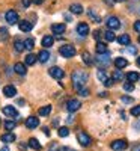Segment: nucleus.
<instances>
[{"label": "nucleus", "mask_w": 140, "mask_h": 151, "mask_svg": "<svg viewBox=\"0 0 140 151\" xmlns=\"http://www.w3.org/2000/svg\"><path fill=\"white\" fill-rule=\"evenodd\" d=\"M87 79H89V74H87L86 71H83V70H75V71L72 73V76H71L74 89H77V91L81 89V88L86 85Z\"/></svg>", "instance_id": "1"}, {"label": "nucleus", "mask_w": 140, "mask_h": 151, "mask_svg": "<svg viewBox=\"0 0 140 151\" xmlns=\"http://www.w3.org/2000/svg\"><path fill=\"white\" fill-rule=\"evenodd\" d=\"M59 53L63 56V58H72L75 55V48L74 45H69V44H65L59 48Z\"/></svg>", "instance_id": "2"}, {"label": "nucleus", "mask_w": 140, "mask_h": 151, "mask_svg": "<svg viewBox=\"0 0 140 151\" xmlns=\"http://www.w3.org/2000/svg\"><path fill=\"white\" fill-rule=\"evenodd\" d=\"M95 60L98 62V65H101V67H107V65H110V62H111V59H110V53L107 52V53H98V56L95 58Z\"/></svg>", "instance_id": "3"}, {"label": "nucleus", "mask_w": 140, "mask_h": 151, "mask_svg": "<svg viewBox=\"0 0 140 151\" xmlns=\"http://www.w3.org/2000/svg\"><path fill=\"white\" fill-rule=\"evenodd\" d=\"M96 77L104 83V86H106V88H110V86H111V83H113V79H109V77H107V74H106V71H104V70H98Z\"/></svg>", "instance_id": "4"}, {"label": "nucleus", "mask_w": 140, "mask_h": 151, "mask_svg": "<svg viewBox=\"0 0 140 151\" xmlns=\"http://www.w3.org/2000/svg\"><path fill=\"white\" fill-rule=\"evenodd\" d=\"M80 106H81V103L79 101V100H75V98H72V100H68L66 101V104H65V107H66V110L68 112H77L79 109H80Z\"/></svg>", "instance_id": "5"}, {"label": "nucleus", "mask_w": 140, "mask_h": 151, "mask_svg": "<svg viewBox=\"0 0 140 151\" xmlns=\"http://www.w3.org/2000/svg\"><path fill=\"white\" fill-rule=\"evenodd\" d=\"M6 21H8L9 24H17V23H20L18 12H17V11H14V9L8 11V12H6Z\"/></svg>", "instance_id": "6"}, {"label": "nucleus", "mask_w": 140, "mask_h": 151, "mask_svg": "<svg viewBox=\"0 0 140 151\" xmlns=\"http://www.w3.org/2000/svg\"><path fill=\"white\" fill-rule=\"evenodd\" d=\"M106 24H107V27H109L110 30H116V29H119V27H121V23H119V18H118V17H113V15L107 18Z\"/></svg>", "instance_id": "7"}, {"label": "nucleus", "mask_w": 140, "mask_h": 151, "mask_svg": "<svg viewBox=\"0 0 140 151\" xmlns=\"http://www.w3.org/2000/svg\"><path fill=\"white\" fill-rule=\"evenodd\" d=\"M77 141L80 142V145H81V147H89V145L92 144L91 136H89V134H86V133H83V132L77 134Z\"/></svg>", "instance_id": "8"}, {"label": "nucleus", "mask_w": 140, "mask_h": 151, "mask_svg": "<svg viewBox=\"0 0 140 151\" xmlns=\"http://www.w3.org/2000/svg\"><path fill=\"white\" fill-rule=\"evenodd\" d=\"M110 147H111L113 151H122V150H125L126 147H128V144H126V141H124V139H118V141H113Z\"/></svg>", "instance_id": "9"}, {"label": "nucleus", "mask_w": 140, "mask_h": 151, "mask_svg": "<svg viewBox=\"0 0 140 151\" xmlns=\"http://www.w3.org/2000/svg\"><path fill=\"white\" fill-rule=\"evenodd\" d=\"M48 73L54 79H63V76H65V71H63L62 68H59V67H51L48 70Z\"/></svg>", "instance_id": "10"}, {"label": "nucleus", "mask_w": 140, "mask_h": 151, "mask_svg": "<svg viewBox=\"0 0 140 151\" xmlns=\"http://www.w3.org/2000/svg\"><path fill=\"white\" fill-rule=\"evenodd\" d=\"M3 113L9 118H17L18 116V110L14 107V106H5L3 107Z\"/></svg>", "instance_id": "11"}, {"label": "nucleus", "mask_w": 140, "mask_h": 151, "mask_svg": "<svg viewBox=\"0 0 140 151\" xmlns=\"http://www.w3.org/2000/svg\"><path fill=\"white\" fill-rule=\"evenodd\" d=\"M38 125H39V118H36V116L26 118V127L27 129H36Z\"/></svg>", "instance_id": "12"}, {"label": "nucleus", "mask_w": 140, "mask_h": 151, "mask_svg": "<svg viewBox=\"0 0 140 151\" xmlns=\"http://www.w3.org/2000/svg\"><path fill=\"white\" fill-rule=\"evenodd\" d=\"M0 139H2V142H5V144H11V142H15V139H17V136L14 134V133H5V134H2L0 136Z\"/></svg>", "instance_id": "13"}, {"label": "nucleus", "mask_w": 140, "mask_h": 151, "mask_svg": "<svg viewBox=\"0 0 140 151\" xmlns=\"http://www.w3.org/2000/svg\"><path fill=\"white\" fill-rule=\"evenodd\" d=\"M77 33L80 36H87L89 35V26L86 23H80L79 26H77Z\"/></svg>", "instance_id": "14"}, {"label": "nucleus", "mask_w": 140, "mask_h": 151, "mask_svg": "<svg viewBox=\"0 0 140 151\" xmlns=\"http://www.w3.org/2000/svg\"><path fill=\"white\" fill-rule=\"evenodd\" d=\"M3 94H5V97L11 98V97H14V95L17 94V89H15L12 85H6V86L3 88Z\"/></svg>", "instance_id": "15"}, {"label": "nucleus", "mask_w": 140, "mask_h": 151, "mask_svg": "<svg viewBox=\"0 0 140 151\" xmlns=\"http://www.w3.org/2000/svg\"><path fill=\"white\" fill-rule=\"evenodd\" d=\"M18 27H20L21 32H30L32 27H33V24H32L30 21H26V20H24V21H20V23H18Z\"/></svg>", "instance_id": "16"}, {"label": "nucleus", "mask_w": 140, "mask_h": 151, "mask_svg": "<svg viewBox=\"0 0 140 151\" xmlns=\"http://www.w3.org/2000/svg\"><path fill=\"white\" fill-rule=\"evenodd\" d=\"M126 65H128V60H126L125 58H116V59H114V67H116V68L122 70Z\"/></svg>", "instance_id": "17"}, {"label": "nucleus", "mask_w": 140, "mask_h": 151, "mask_svg": "<svg viewBox=\"0 0 140 151\" xmlns=\"http://www.w3.org/2000/svg\"><path fill=\"white\" fill-rule=\"evenodd\" d=\"M65 24H62V23H57V24H51V30H53V33H63L65 32Z\"/></svg>", "instance_id": "18"}, {"label": "nucleus", "mask_w": 140, "mask_h": 151, "mask_svg": "<svg viewBox=\"0 0 140 151\" xmlns=\"http://www.w3.org/2000/svg\"><path fill=\"white\" fill-rule=\"evenodd\" d=\"M124 77H125V74L122 73V70H119V68H118V70H114V71H113V76H111L113 82H121Z\"/></svg>", "instance_id": "19"}, {"label": "nucleus", "mask_w": 140, "mask_h": 151, "mask_svg": "<svg viewBox=\"0 0 140 151\" xmlns=\"http://www.w3.org/2000/svg\"><path fill=\"white\" fill-rule=\"evenodd\" d=\"M53 42H54V38L53 36H50V35H47V36H44L42 38V47H45V48H48V47H51L53 45Z\"/></svg>", "instance_id": "20"}, {"label": "nucleus", "mask_w": 140, "mask_h": 151, "mask_svg": "<svg viewBox=\"0 0 140 151\" xmlns=\"http://www.w3.org/2000/svg\"><path fill=\"white\" fill-rule=\"evenodd\" d=\"M69 11L72 12V14L80 15V14H83V6H81V5H79V3H72V5L69 6Z\"/></svg>", "instance_id": "21"}, {"label": "nucleus", "mask_w": 140, "mask_h": 151, "mask_svg": "<svg viewBox=\"0 0 140 151\" xmlns=\"http://www.w3.org/2000/svg\"><path fill=\"white\" fill-rule=\"evenodd\" d=\"M14 70H15V73L20 74V76H24V74H26V65L21 64V62H17V64L14 65Z\"/></svg>", "instance_id": "22"}, {"label": "nucleus", "mask_w": 140, "mask_h": 151, "mask_svg": "<svg viewBox=\"0 0 140 151\" xmlns=\"http://www.w3.org/2000/svg\"><path fill=\"white\" fill-rule=\"evenodd\" d=\"M87 17L91 18L94 23H101V18H99V15L96 14V12H95L94 9H87Z\"/></svg>", "instance_id": "23"}, {"label": "nucleus", "mask_w": 140, "mask_h": 151, "mask_svg": "<svg viewBox=\"0 0 140 151\" xmlns=\"http://www.w3.org/2000/svg\"><path fill=\"white\" fill-rule=\"evenodd\" d=\"M118 42L121 44V45H130V42H131V38L126 35V33H124V35H121L119 38H118Z\"/></svg>", "instance_id": "24"}, {"label": "nucleus", "mask_w": 140, "mask_h": 151, "mask_svg": "<svg viewBox=\"0 0 140 151\" xmlns=\"http://www.w3.org/2000/svg\"><path fill=\"white\" fill-rule=\"evenodd\" d=\"M139 79H140V74H139V73H136V71H131V73L126 74V80L131 82V83H136Z\"/></svg>", "instance_id": "25"}, {"label": "nucleus", "mask_w": 140, "mask_h": 151, "mask_svg": "<svg viewBox=\"0 0 140 151\" xmlns=\"http://www.w3.org/2000/svg\"><path fill=\"white\" fill-rule=\"evenodd\" d=\"M48 58H50V52H48V50H42V52H39V55H38V60L42 62V64L48 60Z\"/></svg>", "instance_id": "26"}, {"label": "nucleus", "mask_w": 140, "mask_h": 151, "mask_svg": "<svg viewBox=\"0 0 140 151\" xmlns=\"http://www.w3.org/2000/svg\"><path fill=\"white\" fill-rule=\"evenodd\" d=\"M29 147L30 148H33L35 151H39L42 147H41V144L39 142H38V139H35V137H30V139H29Z\"/></svg>", "instance_id": "27"}, {"label": "nucleus", "mask_w": 140, "mask_h": 151, "mask_svg": "<svg viewBox=\"0 0 140 151\" xmlns=\"http://www.w3.org/2000/svg\"><path fill=\"white\" fill-rule=\"evenodd\" d=\"M14 48H15V52H18V53H21L24 48H26V44H24V41H20V40H15V42H14Z\"/></svg>", "instance_id": "28"}, {"label": "nucleus", "mask_w": 140, "mask_h": 151, "mask_svg": "<svg viewBox=\"0 0 140 151\" xmlns=\"http://www.w3.org/2000/svg\"><path fill=\"white\" fill-rule=\"evenodd\" d=\"M81 58H83V62H84L86 65H92V64H94V59H92V56L89 55L87 52H84V53L81 55Z\"/></svg>", "instance_id": "29"}, {"label": "nucleus", "mask_w": 140, "mask_h": 151, "mask_svg": "<svg viewBox=\"0 0 140 151\" xmlns=\"http://www.w3.org/2000/svg\"><path fill=\"white\" fill-rule=\"evenodd\" d=\"M36 60H38V56L33 55V53H30V55L26 56V65H33Z\"/></svg>", "instance_id": "30"}, {"label": "nucleus", "mask_w": 140, "mask_h": 151, "mask_svg": "<svg viewBox=\"0 0 140 151\" xmlns=\"http://www.w3.org/2000/svg\"><path fill=\"white\" fill-rule=\"evenodd\" d=\"M50 112H51V106H44V107H41L39 110H38V113H39L41 116H47V115H50Z\"/></svg>", "instance_id": "31"}, {"label": "nucleus", "mask_w": 140, "mask_h": 151, "mask_svg": "<svg viewBox=\"0 0 140 151\" xmlns=\"http://www.w3.org/2000/svg\"><path fill=\"white\" fill-rule=\"evenodd\" d=\"M107 45L104 42H96V53H107Z\"/></svg>", "instance_id": "32"}, {"label": "nucleus", "mask_w": 140, "mask_h": 151, "mask_svg": "<svg viewBox=\"0 0 140 151\" xmlns=\"http://www.w3.org/2000/svg\"><path fill=\"white\" fill-rule=\"evenodd\" d=\"M104 36H106V40H107L109 42H111V41L116 40V35H114V33H113V30H110V29L104 33Z\"/></svg>", "instance_id": "33"}, {"label": "nucleus", "mask_w": 140, "mask_h": 151, "mask_svg": "<svg viewBox=\"0 0 140 151\" xmlns=\"http://www.w3.org/2000/svg\"><path fill=\"white\" fill-rule=\"evenodd\" d=\"M24 44H26V50H29V52H32L33 47H35V41L32 40V38H27V40L24 41Z\"/></svg>", "instance_id": "34"}, {"label": "nucleus", "mask_w": 140, "mask_h": 151, "mask_svg": "<svg viewBox=\"0 0 140 151\" xmlns=\"http://www.w3.org/2000/svg\"><path fill=\"white\" fill-rule=\"evenodd\" d=\"M68 134H69L68 127H60V129H59V136H60V137H66Z\"/></svg>", "instance_id": "35"}, {"label": "nucleus", "mask_w": 140, "mask_h": 151, "mask_svg": "<svg viewBox=\"0 0 140 151\" xmlns=\"http://www.w3.org/2000/svg\"><path fill=\"white\" fill-rule=\"evenodd\" d=\"M124 89H125L126 92H131V91H134V83H131V82H126V83H124Z\"/></svg>", "instance_id": "36"}, {"label": "nucleus", "mask_w": 140, "mask_h": 151, "mask_svg": "<svg viewBox=\"0 0 140 151\" xmlns=\"http://www.w3.org/2000/svg\"><path fill=\"white\" fill-rule=\"evenodd\" d=\"M15 125H17L15 121H6V122H5V129L9 132V130H12V129H15Z\"/></svg>", "instance_id": "37"}, {"label": "nucleus", "mask_w": 140, "mask_h": 151, "mask_svg": "<svg viewBox=\"0 0 140 151\" xmlns=\"http://www.w3.org/2000/svg\"><path fill=\"white\" fill-rule=\"evenodd\" d=\"M121 100H122V103H125V104H131V103H134V98H131V97H126V95H124Z\"/></svg>", "instance_id": "38"}, {"label": "nucleus", "mask_w": 140, "mask_h": 151, "mask_svg": "<svg viewBox=\"0 0 140 151\" xmlns=\"http://www.w3.org/2000/svg\"><path fill=\"white\" fill-rule=\"evenodd\" d=\"M131 115H133V116H139V115H140V104H139V106H134V107L131 109Z\"/></svg>", "instance_id": "39"}, {"label": "nucleus", "mask_w": 140, "mask_h": 151, "mask_svg": "<svg viewBox=\"0 0 140 151\" xmlns=\"http://www.w3.org/2000/svg\"><path fill=\"white\" fill-rule=\"evenodd\" d=\"M0 38H3V40L8 38V29L6 27H0Z\"/></svg>", "instance_id": "40"}, {"label": "nucleus", "mask_w": 140, "mask_h": 151, "mask_svg": "<svg viewBox=\"0 0 140 151\" xmlns=\"http://www.w3.org/2000/svg\"><path fill=\"white\" fill-rule=\"evenodd\" d=\"M126 50H128V53H131V55H137V47L126 45Z\"/></svg>", "instance_id": "41"}, {"label": "nucleus", "mask_w": 140, "mask_h": 151, "mask_svg": "<svg viewBox=\"0 0 140 151\" xmlns=\"http://www.w3.org/2000/svg\"><path fill=\"white\" fill-rule=\"evenodd\" d=\"M79 95L87 97V95H89V89H86V88H81V89H79Z\"/></svg>", "instance_id": "42"}, {"label": "nucleus", "mask_w": 140, "mask_h": 151, "mask_svg": "<svg viewBox=\"0 0 140 151\" xmlns=\"http://www.w3.org/2000/svg\"><path fill=\"white\" fill-rule=\"evenodd\" d=\"M134 30H136L137 33H140V20H137V21L134 23Z\"/></svg>", "instance_id": "43"}, {"label": "nucleus", "mask_w": 140, "mask_h": 151, "mask_svg": "<svg viewBox=\"0 0 140 151\" xmlns=\"http://www.w3.org/2000/svg\"><path fill=\"white\" fill-rule=\"evenodd\" d=\"M21 3H23L24 8H29V5L32 3V0H21Z\"/></svg>", "instance_id": "44"}, {"label": "nucleus", "mask_w": 140, "mask_h": 151, "mask_svg": "<svg viewBox=\"0 0 140 151\" xmlns=\"http://www.w3.org/2000/svg\"><path fill=\"white\" fill-rule=\"evenodd\" d=\"M101 33H103V32H99V30H95V32H94V38H95V40H99Z\"/></svg>", "instance_id": "45"}, {"label": "nucleus", "mask_w": 140, "mask_h": 151, "mask_svg": "<svg viewBox=\"0 0 140 151\" xmlns=\"http://www.w3.org/2000/svg\"><path fill=\"white\" fill-rule=\"evenodd\" d=\"M104 3H107V5H110V6H113L114 3H116V0H104Z\"/></svg>", "instance_id": "46"}, {"label": "nucleus", "mask_w": 140, "mask_h": 151, "mask_svg": "<svg viewBox=\"0 0 140 151\" xmlns=\"http://www.w3.org/2000/svg\"><path fill=\"white\" fill-rule=\"evenodd\" d=\"M32 3H35V5H42L44 0H32Z\"/></svg>", "instance_id": "47"}, {"label": "nucleus", "mask_w": 140, "mask_h": 151, "mask_svg": "<svg viewBox=\"0 0 140 151\" xmlns=\"http://www.w3.org/2000/svg\"><path fill=\"white\" fill-rule=\"evenodd\" d=\"M0 151H9V147L8 145H3L2 148H0Z\"/></svg>", "instance_id": "48"}, {"label": "nucleus", "mask_w": 140, "mask_h": 151, "mask_svg": "<svg viewBox=\"0 0 140 151\" xmlns=\"http://www.w3.org/2000/svg\"><path fill=\"white\" fill-rule=\"evenodd\" d=\"M133 151H140V145H137V147H134V148H133Z\"/></svg>", "instance_id": "49"}, {"label": "nucleus", "mask_w": 140, "mask_h": 151, "mask_svg": "<svg viewBox=\"0 0 140 151\" xmlns=\"http://www.w3.org/2000/svg\"><path fill=\"white\" fill-rule=\"evenodd\" d=\"M136 62H137V65H139V67H140V56H139V58H137V59H136Z\"/></svg>", "instance_id": "50"}, {"label": "nucleus", "mask_w": 140, "mask_h": 151, "mask_svg": "<svg viewBox=\"0 0 140 151\" xmlns=\"http://www.w3.org/2000/svg\"><path fill=\"white\" fill-rule=\"evenodd\" d=\"M119 2H125V0H119Z\"/></svg>", "instance_id": "51"}, {"label": "nucleus", "mask_w": 140, "mask_h": 151, "mask_svg": "<svg viewBox=\"0 0 140 151\" xmlns=\"http://www.w3.org/2000/svg\"><path fill=\"white\" fill-rule=\"evenodd\" d=\"M139 42H140V36H139Z\"/></svg>", "instance_id": "52"}, {"label": "nucleus", "mask_w": 140, "mask_h": 151, "mask_svg": "<svg viewBox=\"0 0 140 151\" xmlns=\"http://www.w3.org/2000/svg\"><path fill=\"white\" fill-rule=\"evenodd\" d=\"M0 122H2V119H0Z\"/></svg>", "instance_id": "53"}]
</instances>
